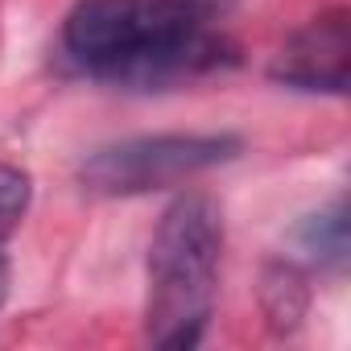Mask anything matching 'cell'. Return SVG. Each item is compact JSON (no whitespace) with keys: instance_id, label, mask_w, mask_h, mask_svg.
I'll return each instance as SVG.
<instances>
[{"instance_id":"9","label":"cell","mask_w":351,"mask_h":351,"mask_svg":"<svg viewBox=\"0 0 351 351\" xmlns=\"http://www.w3.org/2000/svg\"><path fill=\"white\" fill-rule=\"evenodd\" d=\"M199 9H207V13H215V9H228V5H236V0H195Z\"/></svg>"},{"instance_id":"6","label":"cell","mask_w":351,"mask_h":351,"mask_svg":"<svg viewBox=\"0 0 351 351\" xmlns=\"http://www.w3.org/2000/svg\"><path fill=\"white\" fill-rule=\"evenodd\" d=\"M261 306L269 314V322L277 330H293L310 306V289H306V277L289 265V261H277L265 269V281H261Z\"/></svg>"},{"instance_id":"2","label":"cell","mask_w":351,"mask_h":351,"mask_svg":"<svg viewBox=\"0 0 351 351\" xmlns=\"http://www.w3.org/2000/svg\"><path fill=\"white\" fill-rule=\"evenodd\" d=\"M223 211L207 195L173 199L149 240L145 330L157 347H195L215 310Z\"/></svg>"},{"instance_id":"4","label":"cell","mask_w":351,"mask_h":351,"mask_svg":"<svg viewBox=\"0 0 351 351\" xmlns=\"http://www.w3.org/2000/svg\"><path fill=\"white\" fill-rule=\"evenodd\" d=\"M347 66H351V21L347 9H326L310 17L273 58L269 75L293 91H347Z\"/></svg>"},{"instance_id":"5","label":"cell","mask_w":351,"mask_h":351,"mask_svg":"<svg viewBox=\"0 0 351 351\" xmlns=\"http://www.w3.org/2000/svg\"><path fill=\"white\" fill-rule=\"evenodd\" d=\"M298 248L326 269H343V261H347V203L335 199L330 207L306 215L298 228Z\"/></svg>"},{"instance_id":"1","label":"cell","mask_w":351,"mask_h":351,"mask_svg":"<svg viewBox=\"0 0 351 351\" xmlns=\"http://www.w3.org/2000/svg\"><path fill=\"white\" fill-rule=\"evenodd\" d=\"M195 0H75L62 21V54L91 79L165 87L232 62V42L207 25Z\"/></svg>"},{"instance_id":"8","label":"cell","mask_w":351,"mask_h":351,"mask_svg":"<svg viewBox=\"0 0 351 351\" xmlns=\"http://www.w3.org/2000/svg\"><path fill=\"white\" fill-rule=\"evenodd\" d=\"M5 298H9V261L0 256V306H5Z\"/></svg>"},{"instance_id":"3","label":"cell","mask_w":351,"mask_h":351,"mask_svg":"<svg viewBox=\"0 0 351 351\" xmlns=\"http://www.w3.org/2000/svg\"><path fill=\"white\" fill-rule=\"evenodd\" d=\"M240 136L232 132H161V136H132L104 145L83 157L79 182L87 195L128 199L191 182L199 173L232 161L240 153Z\"/></svg>"},{"instance_id":"7","label":"cell","mask_w":351,"mask_h":351,"mask_svg":"<svg viewBox=\"0 0 351 351\" xmlns=\"http://www.w3.org/2000/svg\"><path fill=\"white\" fill-rule=\"evenodd\" d=\"M29 199H34V182L21 165H9L0 161V248L9 244V236L21 228L25 211H29Z\"/></svg>"}]
</instances>
